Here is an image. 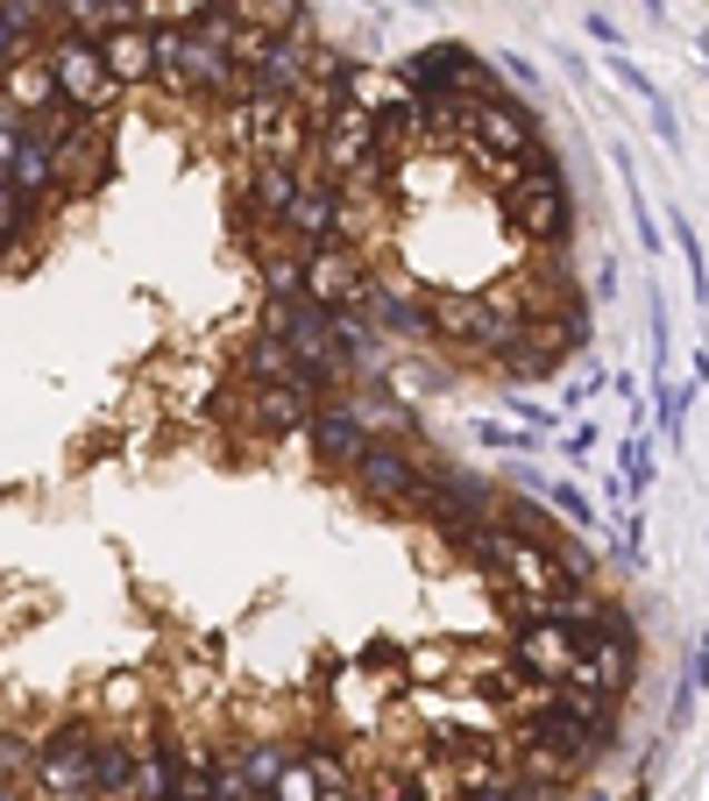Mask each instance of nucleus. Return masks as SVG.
Instances as JSON below:
<instances>
[{
  "label": "nucleus",
  "mask_w": 709,
  "mask_h": 801,
  "mask_svg": "<svg viewBox=\"0 0 709 801\" xmlns=\"http://www.w3.org/2000/svg\"><path fill=\"white\" fill-rule=\"evenodd\" d=\"M43 57H50V78H57V100L71 114H121L128 92L114 86L107 57H100V36H71V29H50L43 36Z\"/></svg>",
  "instance_id": "f257e3e1"
},
{
  "label": "nucleus",
  "mask_w": 709,
  "mask_h": 801,
  "mask_svg": "<svg viewBox=\"0 0 709 801\" xmlns=\"http://www.w3.org/2000/svg\"><path fill=\"white\" fill-rule=\"evenodd\" d=\"M426 455H433V447H418V440H370V455L348 468L355 504H370V511H383V518H412Z\"/></svg>",
  "instance_id": "f03ea898"
},
{
  "label": "nucleus",
  "mask_w": 709,
  "mask_h": 801,
  "mask_svg": "<svg viewBox=\"0 0 709 801\" xmlns=\"http://www.w3.org/2000/svg\"><path fill=\"white\" fill-rule=\"evenodd\" d=\"M391 71H397V86H405L412 100H447V92H462V86H475V78L490 71V57L469 50V43H426V50L397 57Z\"/></svg>",
  "instance_id": "7ed1b4c3"
},
{
  "label": "nucleus",
  "mask_w": 709,
  "mask_h": 801,
  "mask_svg": "<svg viewBox=\"0 0 709 801\" xmlns=\"http://www.w3.org/2000/svg\"><path fill=\"white\" fill-rule=\"evenodd\" d=\"M298 447L319 476H348V468L370 455V426L355 419V404H319V412L298 426Z\"/></svg>",
  "instance_id": "20e7f679"
},
{
  "label": "nucleus",
  "mask_w": 709,
  "mask_h": 801,
  "mask_svg": "<svg viewBox=\"0 0 709 801\" xmlns=\"http://www.w3.org/2000/svg\"><path fill=\"white\" fill-rule=\"evenodd\" d=\"M0 107H8L14 121H43L50 107H65V100H57V78H50V57H43V43H36V50H22L14 65H0Z\"/></svg>",
  "instance_id": "39448f33"
},
{
  "label": "nucleus",
  "mask_w": 709,
  "mask_h": 801,
  "mask_svg": "<svg viewBox=\"0 0 709 801\" xmlns=\"http://www.w3.org/2000/svg\"><path fill=\"white\" fill-rule=\"evenodd\" d=\"M100 57L114 71V86L121 92H149L157 86V22H121L100 36Z\"/></svg>",
  "instance_id": "423d86ee"
},
{
  "label": "nucleus",
  "mask_w": 709,
  "mask_h": 801,
  "mask_svg": "<svg viewBox=\"0 0 709 801\" xmlns=\"http://www.w3.org/2000/svg\"><path fill=\"white\" fill-rule=\"evenodd\" d=\"M50 221L57 213L43 199H29L22 185H8V170H0V263H29Z\"/></svg>",
  "instance_id": "0eeeda50"
},
{
  "label": "nucleus",
  "mask_w": 709,
  "mask_h": 801,
  "mask_svg": "<svg viewBox=\"0 0 709 801\" xmlns=\"http://www.w3.org/2000/svg\"><path fill=\"white\" fill-rule=\"evenodd\" d=\"M149 0H50V29H71V36H107L121 22H142Z\"/></svg>",
  "instance_id": "6e6552de"
},
{
  "label": "nucleus",
  "mask_w": 709,
  "mask_h": 801,
  "mask_svg": "<svg viewBox=\"0 0 709 801\" xmlns=\"http://www.w3.org/2000/svg\"><path fill=\"white\" fill-rule=\"evenodd\" d=\"M50 36V0H0V65H14Z\"/></svg>",
  "instance_id": "1a4fd4ad"
},
{
  "label": "nucleus",
  "mask_w": 709,
  "mask_h": 801,
  "mask_svg": "<svg viewBox=\"0 0 709 801\" xmlns=\"http://www.w3.org/2000/svg\"><path fill=\"white\" fill-rule=\"evenodd\" d=\"M540 504H546V511H568V525H582V533H597V511H589V497L574 490V482H546Z\"/></svg>",
  "instance_id": "9d476101"
},
{
  "label": "nucleus",
  "mask_w": 709,
  "mask_h": 801,
  "mask_svg": "<svg viewBox=\"0 0 709 801\" xmlns=\"http://www.w3.org/2000/svg\"><path fill=\"white\" fill-rule=\"evenodd\" d=\"M475 433H483V447H519V455H540V426H496V419H483Z\"/></svg>",
  "instance_id": "9b49d317"
},
{
  "label": "nucleus",
  "mask_w": 709,
  "mask_h": 801,
  "mask_svg": "<svg viewBox=\"0 0 709 801\" xmlns=\"http://www.w3.org/2000/svg\"><path fill=\"white\" fill-rule=\"evenodd\" d=\"M589 447H597V426H574V433L561 440V455H568V461H582V455H589Z\"/></svg>",
  "instance_id": "f8f14e48"
},
{
  "label": "nucleus",
  "mask_w": 709,
  "mask_h": 801,
  "mask_svg": "<svg viewBox=\"0 0 709 801\" xmlns=\"http://www.w3.org/2000/svg\"><path fill=\"white\" fill-rule=\"evenodd\" d=\"M653 14H660V0H653Z\"/></svg>",
  "instance_id": "ddd939ff"
}]
</instances>
